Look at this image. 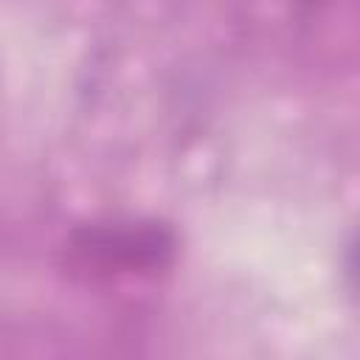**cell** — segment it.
Here are the masks:
<instances>
[{"mask_svg":"<svg viewBox=\"0 0 360 360\" xmlns=\"http://www.w3.org/2000/svg\"><path fill=\"white\" fill-rule=\"evenodd\" d=\"M304 3H312V0H304Z\"/></svg>","mask_w":360,"mask_h":360,"instance_id":"7a4b0ae2","label":"cell"},{"mask_svg":"<svg viewBox=\"0 0 360 360\" xmlns=\"http://www.w3.org/2000/svg\"><path fill=\"white\" fill-rule=\"evenodd\" d=\"M76 253L84 262H93L104 270H138V267H160L174 242L163 228L149 225H101L76 233Z\"/></svg>","mask_w":360,"mask_h":360,"instance_id":"6da1fadb","label":"cell"}]
</instances>
